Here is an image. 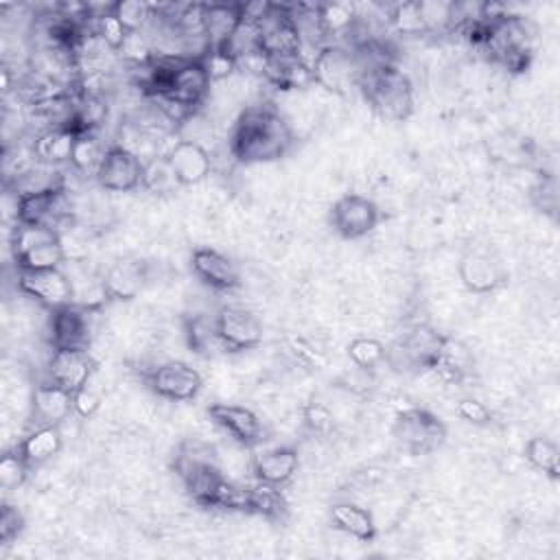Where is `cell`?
<instances>
[{
  "label": "cell",
  "mask_w": 560,
  "mask_h": 560,
  "mask_svg": "<svg viewBox=\"0 0 560 560\" xmlns=\"http://www.w3.org/2000/svg\"><path fill=\"white\" fill-rule=\"evenodd\" d=\"M293 129L287 118L269 103L247 105L230 133L228 147L234 160L243 164L276 162L293 147Z\"/></svg>",
  "instance_id": "obj_1"
},
{
  "label": "cell",
  "mask_w": 560,
  "mask_h": 560,
  "mask_svg": "<svg viewBox=\"0 0 560 560\" xmlns=\"http://www.w3.org/2000/svg\"><path fill=\"white\" fill-rule=\"evenodd\" d=\"M359 90L363 92L368 105L385 120L400 122L413 114V85L409 77L392 61L363 70Z\"/></svg>",
  "instance_id": "obj_2"
},
{
  "label": "cell",
  "mask_w": 560,
  "mask_h": 560,
  "mask_svg": "<svg viewBox=\"0 0 560 560\" xmlns=\"http://www.w3.org/2000/svg\"><path fill=\"white\" fill-rule=\"evenodd\" d=\"M392 435L409 455H429L446 442L448 429L433 411L424 407H409L394 418Z\"/></svg>",
  "instance_id": "obj_3"
},
{
  "label": "cell",
  "mask_w": 560,
  "mask_h": 560,
  "mask_svg": "<svg viewBox=\"0 0 560 560\" xmlns=\"http://www.w3.org/2000/svg\"><path fill=\"white\" fill-rule=\"evenodd\" d=\"M446 335H440L427 324H416L409 330H405L385 354V361L396 372H422L431 370V365L438 361Z\"/></svg>",
  "instance_id": "obj_4"
},
{
  "label": "cell",
  "mask_w": 560,
  "mask_h": 560,
  "mask_svg": "<svg viewBox=\"0 0 560 560\" xmlns=\"http://www.w3.org/2000/svg\"><path fill=\"white\" fill-rule=\"evenodd\" d=\"M313 83L322 85L324 90L346 96L354 88H359L361 79V63L354 48L339 46V44H324L313 61Z\"/></svg>",
  "instance_id": "obj_5"
},
{
  "label": "cell",
  "mask_w": 560,
  "mask_h": 560,
  "mask_svg": "<svg viewBox=\"0 0 560 560\" xmlns=\"http://www.w3.org/2000/svg\"><path fill=\"white\" fill-rule=\"evenodd\" d=\"M142 381L144 385L164 400H173V402H184V400H192L203 385L201 374L186 361H162L153 368H147L142 372Z\"/></svg>",
  "instance_id": "obj_6"
},
{
  "label": "cell",
  "mask_w": 560,
  "mask_h": 560,
  "mask_svg": "<svg viewBox=\"0 0 560 560\" xmlns=\"http://www.w3.org/2000/svg\"><path fill=\"white\" fill-rule=\"evenodd\" d=\"M383 214L381 208L376 206V201H372L370 197L357 195V192H348L341 195L328 212V221L332 225V230L348 241L354 238H363L370 232L376 230V225L381 223Z\"/></svg>",
  "instance_id": "obj_7"
},
{
  "label": "cell",
  "mask_w": 560,
  "mask_h": 560,
  "mask_svg": "<svg viewBox=\"0 0 560 560\" xmlns=\"http://www.w3.org/2000/svg\"><path fill=\"white\" fill-rule=\"evenodd\" d=\"M260 52L265 57H302V35L291 18L289 4H273L258 20Z\"/></svg>",
  "instance_id": "obj_8"
},
{
  "label": "cell",
  "mask_w": 560,
  "mask_h": 560,
  "mask_svg": "<svg viewBox=\"0 0 560 560\" xmlns=\"http://www.w3.org/2000/svg\"><path fill=\"white\" fill-rule=\"evenodd\" d=\"M457 276H459V282L464 284V289L470 293H477V295L494 293L501 287H505L510 280V273H508L505 265L501 262V258L481 247L468 249L459 258Z\"/></svg>",
  "instance_id": "obj_9"
},
{
  "label": "cell",
  "mask_w": 560,
  "mask_h": 560,
  "mask_svg": "<svg viewBox=\"0 0 560 560\" xmlns=\"http://www.w3.org/2000/svg\"><path fill=\"white\" fill-rule=\"evenodd\" d=\"M15 284L24 295H28L48 311L74 302V282L61 267L39 271H15Z\"/></svg>",
  "instance_id": "obj_10"
},
{
  "label": "cell",
  "mask_w": 560,
  "mask_h": 560,
  "mask_svg": "<svg viewBox=\"0 0 560 560\" xmlns=\"http://www.w3.org/2000/svg\"><path fill=\"white\" fill-rule=\"evenodd\" d=\"M214 324L223 352L252 350L262 341V322L249 308L221 306L214 313Z\"/></svg>",
  "instance_id": "obj_11"
},
{
  "label": "cell",
  "mask_w": 560,
  "mask_h": 560,
  "mask_svg": "<svg viewBox=\"0 0 560 560\" xmlns=\"http://www.w3.org/2000/svg\"><path fill=\"white\" fill-rule=\"evenodd\" d=\"M142 162L136 151L125 144H109L105 149L103 162L96 171V182L109 192H131L140 188Z\"/></svg>",
  "instance_id": "obj_12"
},
{
  "label": "cell",
  "mask_w": 560,
  "mask_h": 560,
  "mask_svg": "<svg viewBox=\"0 0 560 560\" xmlns=\"http://www.w3.org/2000/svg\"><path fill=\"white\" fill-rule=\"evenodd\" d=\"M66 219H70L66 186L15 197V223L48 225L59 230Z\"/></svg>",
  "instance_id": "obj_13"
},
{
  "label": "cell",
  "mask_w": 560,
  "mask_h": 560,
  "mask_svg": "<svg viewBox=\"0 0 560 560\" xmlns=\"http://www.w3.org/2000/svg\"><path fill=\"white\" fill-rule=\"evenodd\" d=\"M208 418L223 431L228 433L236 444L241 446H258L265 442V424L258 418L256 411H252L245 405H234V402H212L206 409Z\"/></svg>",
  "instance_id": "obj_14"
},
{
  "label": "cell",
  "mask_w": 560,
  "mask_h": 560,
  "mask_svg": "<svg viewBox=\"0 0 560 560\" xmlns=\"http://www.w3.org/2000/svg\"><path fill=\"white\" fill-rule=\"evenodd\" d=\"M210 83L212 81H210L201 59H186L173 70L168 88L162 96L171 98V101L179 103L182 107H186L188 112L197 114L210 92Z\"/></svg>",
  "instance_id": "obj_15"
},
{
  "label": "cell",
  "mask_w": 560,
  "mask_h": 560,
  "mask_svg": "<svg viewBox=\"0 0 560 560\" xmlns=\"http://www.w3.org/2000/svg\"><path fill=\"white\" fill-rule=\"evenodd\" d=\"M90 308L72 302L61 308L50 311L48 337L52 348H81L88 350L92 341Z\"/></svg>",
  "instance_id": "obj_16"
},
{
  "label": "cell",
  "mask_w": 560,
  "mask_h": 560,
  "mask_svg": "<svg viewBox=\"0 0 560 560\" xmlns=\"http://www.w3.org/2000/svg\"><path fill=\"white\" fill-rule=\"evenodd\" d=\"M94 359L90 350L81 348H52V354L46 365V378L57 383L68 392H77L90 383L94 374Z\"/></svg>",
  "instance_id": "obj_17"
},
{
  "label": "cell",
  "mask_w": 560,
  "mask_h": 560,
  "mask_svg": "<svg viewBox=\"0 0 560 560\" xmlns=\"http://www.w3.org/2000/svg\"><path fill=\"white\" fill-rule=\"evenodd\" d=\"M190 269L195 278L212 291L223 293L241 287V271L236 262L212 247H197L190 254Z\"/></svg>",
  "instance_id": "obj_18"
},
{
  "label": "cell",
  "mask_w": 560,
  "mask_h": 560,
  "mask_svg": "<svg viewBox=\"0 0 560 560\" xmlns=\"http://www.w3.org/2000/svg\"><path fill=\"white\" fill-rule=\"evenodd\" d=\"M166 158L171 162V168H173L179 186H195V184L203 182L212 171V155L197 140L182 138L179 142H175L171 147Z\"/></svg>",
  "instance_id": "obj_19"
},
{
  "label": "cell",
  "mask_w": 560,
  "mask_h": 560,
  "mask_svg": "<svg viewBox=\"0 0 560 560\" xmlns=\"http://www.w3.org/2000/svg\"><path fill=\"white\" fill-rule=\"evenodd\" d=\"M70 413H74L72 392L59 387L48 378L35 385L31 396V416L35 420V427H46V424L61 427V422L68 420Z\"/></svg>",
  "instance_id": "obj_20"
},
{
  "label": "cell",
  "mask_w": 560,
  "mask_h": 560,
  "mask_svg": "<svg viewBox=\"0 0 560 560\" xmlns=\"http://www.w3.org/2000/svg\"><path fill=\"white\" fill-rule=\"evenodd\" d=\"M300 468V453L293 446H271L262 448L252 457V472L256 481L271 486L289 483Z\"/></svg>",
  "instance_id": "obj_21"
},
{
  "label": "cell",
  "mask_w": 560,
  "mask_h": 560,
  "mask_svg": "<svg viewBox=\"0 0 560 560\" xmlns=\"http://www.w3.org/2000/svg\"><path fill=\"white\" fill-rule=\"evenodd\" d=\"M260 77L276 90H284V92L313 85L311 61H306L304 57H265L262 55Z\"/></svg>",
  "instance_id": "obj_22"
},
{
  "label": "cell",
  "mask_w": 560,
  "mask_h": 560,
  "mask_svg": "<svg viewBox=\"0 0 560 560\" xmlns=\"http://www.w3.org/2000/svg\"><path fill=\"white\" fill-rule=\"evenodd\" d=\"M144 280H147V265L142 260L125 258L114 262L105 271L101 284L107 300L129 302L140 293V289L144 287Z\"/></svg>",
  "instance_id": "obj_23"
},
{
  "label": "cell",
  "mask_w": 560,
  "mask_h": 560,
  "mask_svg": "<svg viewBox=\"0 0 560 560\" xmlns=\"http://www.w3.org/2000/svg\"><path fill=\"white\" fill-rule=\"evenodd\" d=\"M243 20L241 2H203V35L208 48H223Z\"/></svg>",
  "instance_id": "obj_24"
},
{
  "label": "cell",
  "mask_w": 560,
  "mask_h": 560,
  "mask_svg": "<svg viewBox=\"0 0 560 560\" xmlns=\"http://www.w3.org/2000/svg\"><path fill=\"white\" fill-rule=\"evenodd\" d=\"M328 518L335 529H339L341 534L359 542H370L376 538V521L372 512L359 503H352V501L332 503L328 510Z\"/></svg>",
  "instance_id": "obj_25"
},
{
  "label": "cell",
  "mask_w": 560,
  "mask_h": 560,
  "mask_svg": "<svg viewBox=\"0 0 560 560\" xmlns=\"http://www.w3.org/2000/svg\"><path fill=\"white\" fill-rule=\"evenodd\" d=\"M63 446V435L61 429L57 424H46V427H35L20 444V453L24 455V459L28 462L31 468H37L46 462H50L52 457L59 455Z\"/></svg>",
  "instance_id": "obj_26"
},
{
  "label": "cell",
  "mask_w": 560,
  "mask_h": 560,
  "mask_svg": "<svg viewBox=\"0 0 560 560\" xmlns=\"http://www.w3.org/2000/svg\"><path fill=\"white\" fill-rule=\"evenodd\" d=\"M77 133L68 127H48L33 142V158L44 166H57L70 162Z\"/></svg>",
  "instance_id": "obj_27"
},
{
  "label": "cell",
  "mask_w": 560,
  "mask_h": 560,
  "mask_svg": "<svg viewBox=\"0 0 560 560\" xmlns=\"http://www.w3.org/2000/svg\"><path fill=\"white\" fill-rule=\"evenodd\" d=\"M68 260L61 236L33 245L24 252L13 254L15 271H39V269H59Z\"/></svg>",
  "instance_id": "obj_28"
},
{
  "label": "cell",
  "mask_w": 560,
  "mask_h": 560,
  "mask_svg": "<svg viewBox=\"0 0 560 560\" xmlns=\"http://www.w3.org/2000/svg\"><path fill=\"white\" fill-rule=\"evenodd\" d=\"M184 335L188 341V348L197 354L210 357L214 352H223V346L217 335L214 315L206 313H192L184 319Z\"/></svg>",
  "instance_id": "obj_29"
},
{
  "label": "cell",
  "mask_w": 560,
  "mask_h": 560,
  "mask_svg": "<svg viewBox=\"0 0 560 560\" xmlns=\"http://www.w3.org/2000/svg\"><path fill=\"white\" fill-rule=\"evenodd\" d=\"M247 490H249L247 514H256L267 521H282L287 516L289 503H287L280 486L256 481L254 486H247Z\"/></svg>",
  "instance_id": "obj_30"
},
{
  "label": "cell",
  "mask_w": 560,
  "mask_h": 560,
  "mask_svg": "<svg viewBox=\"0 0 560 560\" xmlns=\"http://www.w3.org/2000/svg\"><path fill=\"white\" fill-rule=\"evenodd\" d=\"M105 149L98 140L94 131H85V133H77L74 144H72V153H70V166L85 177H96V171L103 162Z\"/></svg>",
  "instance_id": "obj_31"
},
{
  "label": "cell",
  "mask_w": 560,
  "mask_h": 560,
  "mask_svg": "<svg viewBox=\"0 0 560 560\" xmlns=\"http://www.w3.org/2000/svg\"><path fill=\"white\" fill-rule=\"evenodd\" d=\"M179 186L171 162L166 155H153L142 162V182L140 188L151 195H171Z\"/></svg>",
  "instance_id": "obj_32"
},
{
  "label": "cell",
  "mask_w": 560,
  "mask_h": 560,
  "mask_svg": "<svg viewBox=\"0 0 560 560\" xmlns=\"http://www.w3.org/2000/svg\"><path fill=\"white\" fill-rule=\"evenodd\" d=\"M317 20L324 37L346 35L354 28L359 13L352 2H324V4H317Z\"/></svg>",
  "instance_id": "obj_33"
},
{
  "label": "cell",
  "mask_w": 560,
  "mask_h": 560,
  "mask_svg": "<svg viewBox=\"0 0 560 560\" xmlns=\"http://www.w3.org/2000/svg\"><path fill=\"white\" fill-rule=\"evenodd\" d=\"M525 459L529 466L547 475L549 479L560 477V448L558 444L547 435H534L525 444Z\"/></svg>",
  "instance_id": "obj_34"
},
{
  "label": "cell",
  "mask_w": 560,
  "mask_h": 560,
  "mask_svg": "<svg viewBox=\"0 0 560 560\" xmlns=\"http://www.w3.org/2000/svg\"><path fill=\"white\" fill-rule=\"evenodd\" d=\"M346 354L352 361V365H357L359 370L370 372V370L378 368L385 361L387 346L376 337H357L348 343Z\"/></svg>",
  "instance_id": "obj_35"
},
{
  "label": "cell",
  "mask_w": 560,
  "mask_h": 560,
  "mask_svg": "<svg viewBox=\"0 0 560 560\" xmlns=\"http://www.w3.org/2000/svg\"><path fill=\"white\" fill-rule=\"evenodd\" d=\"M114 4V2H112ZM112 4L98 13L92 15V31L96 33V37L107 46V50L112 52H120L129 31L120 24V20L112 13Z\"/></svg>",
  "instance_id": "obj_36"
},
{
  "label": "cell",
  "mask_w": 560,
  "mask_h": 560,
  "mask_svg": "<svg viewBox=\"0 0 560 560\" xmlns=\"http://www.w3.org/2000/svg\"><path fill=\"white\" fill-rule=\"evenodd\" d=\"M112 13L129 33H138L149 26L153 18V7L144 0H116L112 4Z\"/></svg>",
  "instance_id": "obj_37"
},
{
  "label": "cell",
  "mask_w": 560,
  "mask_h": 560,
  "mask_svg": "<svg viewBox=\"0 0 560 560\" xmlns=\"http://www.w3.org/2000/svg\"><path fill=\"white\" fill-rule=\"evenodd\" d=\"M33 468L28 466V462L24 459V455L20 453V448H11L0 457V488L2 490H15L20 488L26 479L28 472Z\"/></svg>",
  "instance_id": "obj_38"
},
{
  "label": "cell",
  "mask_w": 560,
  "mask_h": 560,
  "mask_svg": "<svg viewBox=\"0 0 560 560\" xmlns=\"http://www.w3.org/2000/svg\"><path fill=\"white\" fill-rule=\"evenodd\" d=\"M418 9L427 33L453 31V2L442 0H418Z\"/></svg>",
  "instance_id": "obj_39"
},
{
  "label": "cell",
  "mask_w": 560,
  "mask_h": 560,
  "mask_svg": "<svg viewBox=\"0 0 560 560\" xmlns=\"http://www.w3.org/2000/svg\"><path fill=\"white\" fill-rule=\"evenodd\" d=\"M389 22L392 26L400 33V35H420L427 33V26L422 22L420 9H418V0L413 2H400L392 9L389 13Z\"/></svg>",
  "instance_id": "obj_40"
},
{
  "label": "cell",
  "mask_w": 560,
  "mask_h": 560,
  "mask_svg": "<svg viewBox=\"0 0 560 560\" xmlns=\"http://www.w3.org/2000/svg\"><path fill=\"white\" fill-rule=\"evenodd\" d=\"M302 424L313 435H328L335 431V416L328 409V405H324L319 400H311L302 409Z\"/></svg>",
  "instance_id": "obj_41"
},
{
  "label": "cell",
  "mask_w": 560,
  "mask_h": 560,
  "mask_svg": "<svg viewBox=\"0 0 560 560\" xmlns=\"http://www.w3.org/2000/svg\"><path fill=\"white\" fill-rule=\"evenodd\" d=\"M201 63L210 77V81H223L238 70V61L225 48H208L201 57Z\"/></svg>",
  "instance_id": "obj_42"
},
{
  "label": "cell",
  "mask_w": 560,
  "mask_h": 560,
  "mask_svg": "<svg viewBox=\"0 0 560 560\" xmlns=\"http://www.w3.org/2000/svg\"><path fill=\"white\" fill-rule=\"evenodd\" d=\"M455 411H457V416L464 420V422H468V424H475V427H488V424H492V411H490V407L486 405V402H481L479 398H472V396H468V398H462L457 405H455Z\"/></svg>",
  "instance_id": "obj_43"
},
{
  "label": "cell",
  "mask_w": 560,
  "mask_h": 560,
  "mask_svg": "<svg viewBox=\"0 0 560 560\" xmlns=\"http://www.w3.org/2000/svg\"><path fill=\"white\" fill-rule=\"evenodd\" d=\"M22 529H24L22 512L11 503H2L0 505V545L13 542Z\"/></svg>",
  "instance_id": "obj_44"
},
{
  "label": "cell",
  "mask_w": 560,
  "mask_h": 560,
  "mask_svg": "<svg viewBox=\"0 0 560 560\" xmlns=\"http://www.w3.org/2000/svg\"><path fill=\"white\" fill-rule=\"evenodd\" d=\"M72 405H74L77 416L92 418L101 409V394L94 387H90V383H88L72 394Z\"/></svg>",
  "instance_id": "obj_45"
}]
</instances>
